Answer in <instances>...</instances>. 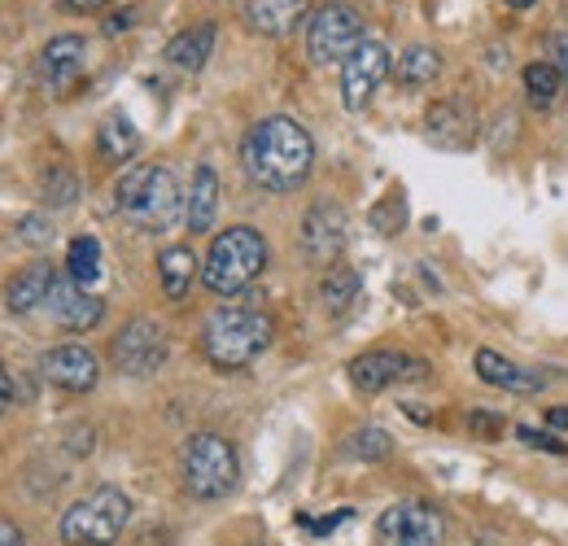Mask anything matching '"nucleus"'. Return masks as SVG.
Instances as JSON below:
<instances>
[{"instance_id":"obj_5","label":"nucleus","mask_w":568,"mask_h":546,"mask_svg":"<svg viewBox=\"0 0 568 546\" xmlns=\"http://www.w3.org/2000/svg\"><path fill=\"white\" fill-rule=\"evenodd\" d=\"M180 473H184V489L202 503L214 498H227L241 481V459H236V446L219 433H193L184 442V455H180Z\"/></svg>"},{"instance_id":"obj_21","label":"nucleus","mask_w":568,"mask_h":546,"mask_svg":"<svg viewBox=\"0 0 568 546\" xmlns=\"http://www.w3.org/2000/svg\"><path fill=\"white\" fill-rule=\"evenodd\" d=\"M214 214H219V175H214L211 162H202L193 171V184H189V198H184L189 232H211Z\"/></svg>"},{"instance_id":"obj_14","label":"nucleus","mask_w":568,"mask_h":546,"mask_svg":"<svg viewBox=\"0 0 568 546\" xmlns=\"http://www.w3.org/2000/svg\"><path fill=\"white\" fill-rule=\"evenodd\" d=\"M44 311H49L53 324L67 328V333H92V328L101 324V315H105V302H101L97 293H88L83 284H74L71 275H58V284H53Z\"/></svg>"},{"instance_id":"obj_7","label":"nucleus","mask_w":568,"mask_h":546,"mask_svg":"<svg viewBox=\"0 0 568 546\" xmlns=\"http://www.w3.org/2000/svg\"><path fill=\"white\" fill-rule=\"evenodd\" d=\"M363 40V13L346 0H328L306 18V58L315 67H342Z\"/></svg>"},{"instance_id":"obj_22","label":"nucleus","mask_w":568,"mask_h":546,"mask_svg":"<svg viewBox=\"0 0 568 546\" xmlns=\"http://www.w3.org/2000/svg\"><path fill=\"white\" fill-rule=\"evenodd\" d=\"M136 149H141V132L132 128L128 114H110V119L97 128V153H101V162L123 166V162L136 158Z\"/></svg>"},{"instance_id":"obj_35","label":"nucleus","mask_w":568,"mask_h":546,"mask_svg":"<svg viewBox=\"0 0 568 546\" xmlns=\"http://www.w3.org/2000/svg\"><path fill=\"white\" fill-rule=\"evenodd\" d=\"M346 520H351V507H337V512H333V516H324V520H311V516H297V525H302V529H311L315 538H324V534H333V529H342Z\"/></svg>"},{"instance_id":"obj_6","label":"nucleus","mask_w":568,"mask_h":546,"mask_svg":"<svg viewBox=\"0 0 568 546\" xmlns=\"http://www.w3.org/2000/svg\"><path fill=\"white\" fill-rule=\"evenodd\" d=\"M132 520V498L114 485H101L67 507L62 516V543L67 546H114Z\"/></svg>"},{"instance_id":"obj_3","label":"nucleus","mask_w":568,"mask_h":546,"mask_svg":"<svg viewBox=\"0 0 568 546\" xmlns=\"http://www.w3.org/2000/svg\"><path fill=\"white\" fill-rule=\"evenodd\" d=\"M272 315L258 306H219L202 324V354L223 372L250 367L267 345H272Z\"/></svg>"},{"instance_id":"obj_19","label":"nucleus","mask_w":568,"mask_h":546,"mask_svg":"<svg viewBox=\"0 0 568 546\" xmlns=\"http://www.w3.org/2000/svg\"><path fill=\"white\" fill-rule=\"evenodd\" d=\"M306 0H245V22L258 31V36H272L281 40L288 36L297 22H306Z\"/></svg>"},{"instance_id":"obj_30","label":"nucleus","mask_w":568,"mask_h":546,"mask_svg":"<svg viewBox=\"0 0 568 546\" xmlns=\"http://www.w3.org/2000/svg\"><path fill=\"white\" fill-rule=\"evenodd\" d=\"M355 459L363 464H381V459H389L394 455V437L385 433V428H376V424H367V428H358L355 437H351V446H346Z\"/></svg>"},{"instance_id":"obj_40","label":"nucleus","mask_w":568,"mask_h":546,"mask_svg":"<svg viewBox=\"0 0 568 546\" xmlns=\"http://www.w3.org/2000/svg\"><path fill=\"white\" fill-rule=\"evenodd\" d=\"M547 424L551 428H568V407H547Z\"/></svg>"},{"instance_id":"obj_32","label":"nucleus","mask_w":568,"mask_h":546,"mask_svg":"<svg viewBox=\"0 0 568 546\" xmlns=\"http://www.w3.org/2000/svg\"><path fill=\"white\" fill-rule=\"evenodd\" d=\"M516 437H520V442H525L529 451H547V455H560V459L568 455V442H560V437H551V433H542V428L516 424Z\"/></svg>"},{"instance_id":"obj_28","label":"nucleus","mask_w":568,"mask_h":546,"mask_svg":"<svg viewBox=\"0 0 568 546\" xmlns=\"http://www.w3.org/2000/svg\"><path fill=\"white\" fill-rule=\"evenodd\" d=\"M40 198L53 210H71L79 202V175H74L71 166H49L40 175Z\"/></svg>"},{"instance_id":"obj_36","label":"nucleus","mask_w":568,"mask_h":546,"mask_svg":"<svg viewBox=\"0 0 568 546\" xmlns=\"http://www.w3.org/2000/svg\"><path fill=\"white\" fill-rule=\"evenodd\" d=\"M136 18H141V9H136V4H128V9L110 13V18H105V36H123V31H132V27H136Z\"/></svg>"},{"instance_id":"obj_2","label":"nucleus","mask_w":568,"mask_h":546,"mask_svg":"<svg viewBox=\"0 0 568 546\" xmlns=\"http://www.w3.org/2000/svg\"><path fill=\"white\" fill-rule=\"evenodd\" d=\"M114 202L119 214L136 228V232H166L180 223L184 214V193H180V180L158 166V162H141V166H128L119 189H114Z\"/></svg>"},{"instance_id":"obj_31","label":"nucleus","mask_w":568,"mask_h":546,"mask_svg":"<svg viewBox=\"0 0 568 546\" xmlns=\"http://www.w3.org/2000/svg\"><path fill=\"white\" fill-rule=\"evenodd\" d=\"M18 241L31 245V250L53 245V223H49V214H22V219H18Z\"/></svg>"},{"instance_id":"obj_9","label":"nucleus","mask_w":568,"mask_h":546,"mask_svg":"<svg viewBox=\"0 0 568 546\" xmlns=\"http://www.w3.org/2000/svg\"><path fill=\"white\" fill-rule=\"evenodd\" d=\"M389 74H394L389 49H385L381 40H363L355 53L342 62V105H346L351 114H363Z\"/></svg>"},{"instance_id":"obj_13","label":"nucleus","mask_w":568,"mask_h":546,"mask_svg":"<svg viewBox=\"0 0 568 546\" xmlns=\"http://www.w3.org/2000/svg\"><path fill=\"white\" fill-rule=\"evenodd\" d=\"M83 62H88V44L79 36H58L40 49V62H36V79L49 97H71L83 79Z\"/></svg>"},{"instance_id":"obj_24","label":"nucleus","mask_w":568,"mask_h":546,"mask_svg":"<svg viewBox=\"0 0 568 546\" xmlns=\"http://www.w3.org/2000/svg\"><path fill=\"white\" fill-rule=\"evenodd\" d=\"M358 289H363V280H358L355 267H328L320 280V302H324L328 315H346L358 302Z\"/></svg>"},{"instance_id":"obj_16","label":"nucleus","mask_w":568,"mask_h":546,"mask_svg":"<svg viewBox=\"0 0 568 546\" xmlns=\"http://www.w3.org/2000/svg\"><path fill=\"white\" fill-rule=\"evenodd\" d=\"M425 132L433 144H442V149H468L473 140H477V119H473V110L464 105V101H433L425 114Z\"/></svg>"},{"instance_id":"obj_8","label":"nucleus","mask_w":568,"mask_h":546,"mask_svg":"<svg viewBox=\"0 0 568 546\" xmlns=\"http://www.w3.org/2000/svg\"><path fill=\"white\" fill-rule=\"evenodd\" d=\"M446 516L425 498H403L376 520V546H442Z\"/></svg>"},{"instance_id":"obj_20","label":"nucleus","mask_w":568,"mask_h":546,"mask_svg":"<svg viewBox=\"0 0 568 546\" xmlns=\"http://www.w3.org/2000/svg\"><path fill=\"white\" fill-rule=\"evenodd\" d=\"M214 36H219L214 22H193V27H184V31L166 44V62L189 70V74H197V70L214 58Z\"/></svg>"},{"instance_id":"obj_33","label":"nucleus","mask_w":568,"mask_h":546,"mask_svg":"<svg viewBox=\"0 0 568 546\" xmlns=\"http://www.w3.org/2000/svg\"><path fill=\"white\" fill-rule=\"evenodd\" d=\"M547 62L556 67V74H560V83H565L568 92V31H551L547 36Z\"/></svg>"},{"instance_id":"obj_41","label":"nucleus","mask_w":568,"mask_h":546,"mask_svg":"<svg viewBox=\"0 0 568 546\" xmlns=\"http://www.w3.org/2000/svg\"><path fill=\"white\" fill-rule=\"evenodd\" d=\"M503 4H511V9H529V4H538V0H503Z\"/></svg>"},{"instance_id":"obj_29","label":"nucleus","mask_w":568,"mask_h":546,"mask_svg":"<svg viewBox=\"0 0 568 546\" xmlns=\"http://www.w3.org/2000/svg\"><path fill=\"white\" fill-rule=\"evenodd\" d=\"M367 223L381 232V236H398L403 228H407V198L394 189V193H385L381 202L372 205V214H367Z\"/></svg>"},{"instance_id":"obj_11","label":"nucleus","mask_w":568,"mask_h":546,"mask_svg":"<svg viewBox=\"0 0 568 546\" xmlns=\"http://www.w3.org/2000/svg\"><path fill=\"white\" fill-rule=\"evenodd\" d=\"M346 210L337 202H315L306 210V219H302V254H306V263H315V267H333L337 259H342V250H346Z\"/></svg>"},{"instance_id":"obj_27","label":"nucleus","mask_w":568,"mask_h":546,"mask_svg":"<svg viewBox=\"0 0 568 546\" xmlns=\"http://www.w3.org/2000/svg\"><path fill=\"white\" fill-rule=\"evenodd\" d=\"M67 275L83 289L101 275V241L97 236H74L71 250H67Z\"/></svg>"},{"instance_id":"obj_18","label":"nucleus","mask_w":568,"mask_h":546,"mask_svg":"<svg viewBox=\"0 0 568 546\" xmlns=\"http://www.w3.org/2000/svg\"><path fill=\"white\" fill-rule=\"evenodd\" d=\"M53 284H58L53 263H31V267H22V272L4 284V306H9L13 315H27V311H36V306L49 302Z\"/></svg>"},{"instance_id":"obj_15","label":"nucleus","mask_w":568,"mask_h":546,"mask_svg":"<svg viewBox=\"0 0 568 546\" xmlns=\"http://www.w3.org/2000/svg\"><path fill=\"white\" fill-rule=\"evenodd\" d=\"M40 372H44V381H53L67 394H88L101 381V363L88 345H53L40 358Z\"/></svg>"},{"instance_id":"obj_10","label":"nucleus","mask_w":568,"mask_h":546,"mask_svg":"<svg viewBox=\"0 0 568 546\" xmlns=\"http://www.w3.org/2000/svg\"><path fill=\"white\" fill-rule=\"evenodd\" d=\"M166 333L153 320H132L119 328V337L110 342V363L123 376H153L166 363Z\"/></svg>"},{"instance_id":"obj_12","label":"nucleus","mask_w":568,"mask_h":546,"mask_svg":"<svg viewBox=\"0 0 568 546\" xmlns=\"http://www.w3.org/2000/svg\"><path fill=\"white\" fill-rule=\"evenodd\" d=\"M425 358H412V354H398V350H367V354L351 358V385L358 394H381L398 381H425Z\"/></svg>"},{"instance_id":"obj_34","label":"nucleus","mask_w":568,"mask_h":546,"mask_svg":"<svg viewBox=\"0 0 568 546\" xmlns=\"http://www.w3.org/2000/svg\"><path fill=\"white\" fill-rule=\"evenodd\" d=\"M468 428H473L481 442H498V433H503V419H498L495 411H468Z\"/></svg>"},{"instance_id":"obj_38","label":"nucleus","mask_w":568,"mask_h":546,"mask_svg":"<svg viewBox=\"0 0 568 546\" xmlns=\"http://www.w3.org/2000/svg\"><path fill=\"white\" fill-rule=\"evenodd\" d=\"M13 407V376H9V367L0 363V415Z\"/></svg>"},{"instance_id":"obj_26","label":"nucleus","mask_w":568,"mask_h":546,"mask_svg":"<svg viewBox=\"0 0 568 546\" xmlns=\"http://www.w3.org/2000/svg\"><path fill=\"white\" fill-rule=\"evenodd\" d=\"M520 83H525V97H529L534 110H551L560 101V92H565V83H560V74H556L551 62H529L525 74H520Z\"/></svg>"},{"instance_id":"obj_4","label":"nucleus","mask_w":568,"mask_h":546,"mask_svg":"<svg viewBox=\"0 0 568 546\" xmlns=\"http://www.w3.org/2000/svg\"><path fill=\"white\" fill-rule=\"evenodd\" d=\"M267 272V241L258 228L250 223H236L227 232H219L211 241V254L202 263V284L219 293V297H232L241 289H250L258 275Z\"/></svg>"},{"instance_id":"obj_1","label":"nucleus","mask_w":568,"mask_h":546,"mask_svg":"<svg viewBox=\"0 0 568 546\" xmlns=\"http://www.w3.org/2000/svg\"><path fill=\"white\" fill-rule=\"evenodd\" d=\"M241 166H245V175L258 189H267V193H293L315 171V140H311V132L297 119H288V114L258 119L245 132V140H241Z\"/></svg>"},{"instance_id":"obj_39","label":"nucleus","mask_w":568,"mask_h":546,"mask_svg":"<svg viewBox=\"0 0 568 546\" xmlns=\"http://www.w3.org/2000/svg\"><path fill=\"white\" fill-rule=\"evenodd\" d=\"M110 0H67V9L71 13H97V9H105Z\"/></svg>"},{"instance_id":"obj_23","label":"nucleus","mask_w":568,"mask_h":546,"mask_svg":"<svg viewBox=\"0 0 568 546\" xmlns=\"http://www.w3.org/2000/svg\"><path fill=\"white\" fill-rule=\"evenodd\" d=\"M158 280H162V293H166L171 302L189 297V289H193V280H197V259H193V250H189V245L162 250V254H158Z\"/></svg>"},{"instance_id":"obj_17","label":"nucleus","mask_w":568,"mask_h":546,"mask_svg":"<svg viewBox=\"0 0 568 546\" xmlns=\"http://www.w3.org/2000/svg\"><path fill=\"white\" fill-rule=\"evenodd\" d=\"M473 367H477V376H481L490 390H503V394H538V390L547 385L542 372L516 367V363L503 358L498 350H477V354H473Z\"/></svg>"},{"instance_id":"obj_25","label":"nucleus","mask_w":568,"mask_h":546,"mask_svg":"<svg viewBox=\"0 0 568 546\" xmlns=\"http://www.w3.org/2000/svg\"><path fill=\"white\" fill-rule=\"evenodd\" d=\"M437 74H442V53L428 49V44H412V49L394 62V79H398L403 88H428Z\"/></svg>"},{"instance_id":"obj_37","label":"nucleus","mask_w":568,"mask_h":546,"mask_svg":"<svg viewBox=\"0 0 568 546\" xmlns=\"http://www.w3.org/2000/svg\"><path fill=\"white\" fill-rule=\"evenodd\" d=\"M0 546H27V534L4 516H0Z\"/></svg>"}]
</instances>
